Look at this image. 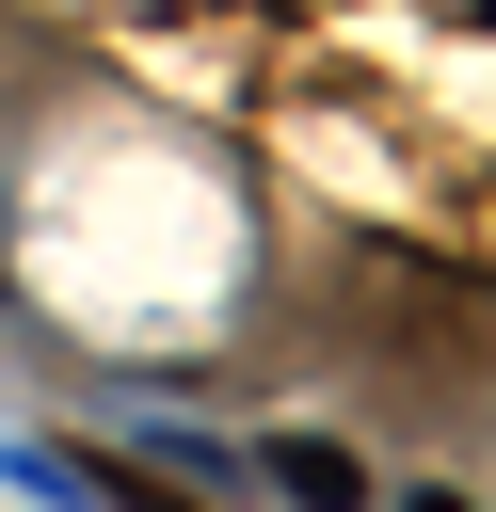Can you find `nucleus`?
<instances>
[{"instance_id": "obj_1", "label": "nucleus", "mask_w": 496, "mask_h": 512, "mask_svg": "<svg viewBox=\"0 0 496 512\" xmlns=\"http://www.w3.org/2000/svg\"><path fill=\"white\" fill-rule=\"evenodd\" d=\"M272 480H288V496H304V512H352V496H368V480H352V448H304V432H288V448H272Z\"/></svg>"}, {"instance_id": "obj_2", "label": "nucleus", "mask_w": 496, "mask_h": 512, "mask_svg": "<svg viewBox=\"0 0 496 512\" xmlns=\"http://www.w3.org/2000/svg\"><path fill=\"white\" fill-rule=\"evenodd\" d=\"M416 512H464V496H416Z\"/></svg>"}]
</instances>
